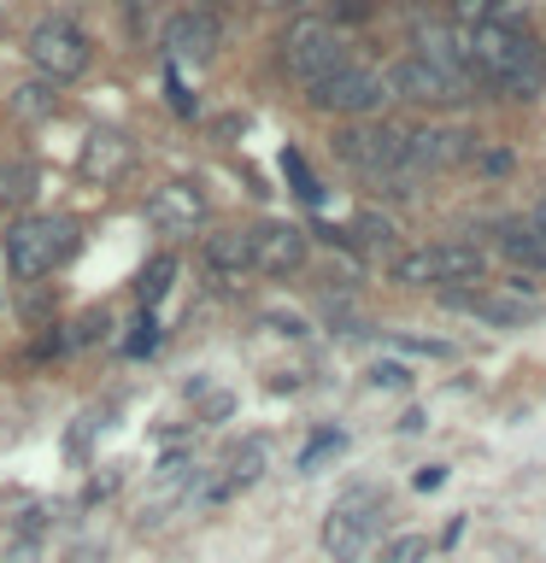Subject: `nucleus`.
<instances>
[{
	"label": "nucleus",
	"instance_id": "f257e3e1",
	"mask_svg": "<svg viewBox=\"0 0 546 563\" xmlns=\"http://www.w3.org/2000/svg\"><path fill=\"white\" fill-rule=\"evenodd\" d=\"M465 47H470V77L505 88L511 100H535L546 88V47L528 30L476 24V30H465Z\"/></svg>",
	"mask_w": 546,
	"mask_h": 563
},
{
	"label": "nucleus",
	"instance_id": "f03ea898",
	"mask_svg": "<svg viewBox=\"0 0 546 563\" xmlns=\"http://www.w3.org/2000/svg\"><path fill=\"white\" fill-rule=\"evenodd\" d=\"M382 510H387V493L382 487H347L341 499L329 505V517H324L329 558L335 563H370V558H376Z\"/></svg>",
	"mask_w": 546,
	"mask_h": 563
},
{
	"label": "nucleus",
	"instance_id": "7ed1b4c3",
	"mask_svg": "<svg viewBox=\"0 0 546 563\" xmlns=\"http://www.w3.org/2000/svg\"><path fill=\"white\" fill-rule=\"evenodd\" d=\"M488 253L470 241H440V246H412L387 264V276L400 288H447V282H482Z\"/></svg>",
	"mask_w": 546,
	"mask_h": 563
},
{
	"label": "nucleus",
	"instance_id": "20e7f679",
	"mask_svg": "<svg viewBox=\"0 0 546 563\" xmlns=\"http://www.w3.org/2000/svg\"><path fill=\"white\" fill-rule=\"evenodd\" d=\"M77 253V223L70 218H18L7 229V264L12 276H47L53 264H65Z\"/></svg>",
	"mask_w": 546,
	"mask_h": 563
},
{
	"label": "nucleus",
	"instance_id": "39448f33",
	"mask_svg": "<svg viewBox=\"0 0 546 563\" xmlns=\"http://www.w3.org/2000/svg\"><path fill=\"white\" fill-rule=\"evenodd\" d=\"M282 65H288V77L299 82H324L335 77V70L347 65V42H341V30L329 24V18H294L288 35H282Z\"/></svg>",
	"mask_w": 546,
	"mask_h": 563
},
{
	"label": "nucleus",
	"instance_id": "423d86ee",
	"mask_svg": "<svg viewBox=\"0 0 546 563\" xmlns=\"http://www.w3.org/2000/svg\"><path fill=\"white\" fill-rule=\"evenodd\" d=\"M88 59H95V47H88V35L70 24V18H47V24H35V30H30V65L42 70L47 82L83 77Z\"/></svg>",
	"mask_w": 546,
	"mask_h": 563
},
{
	"label": "nucleus",
	"instance_id": "0eeeda50",
	"mask_svg": "<svg viewBox=\"0 0 546 563\" xmlns=\"http://www.w3.org/2000/svg\"><path fill=\"white\" fill-rule=\"evenodd\" d=\"M382 100H394V95H387V77L370 65H341L335 77L312 82V106L317 112H335V118H370Z\"/></svg>",
	"mask_w": 546,
	"mask_h": 563
},
{
	"label": "nucleus",
	"instance_id": "6e6552de",
	"mask_svg": "<svg viewBox=\"0 0 546 563\" xmlns=\"http://www.w3.org/2000/svg\"><path fill=\"white\" fill-rule=\"evenodd\" d=\"M335 153H341L352 170H364V176H400L405 170V130H387V123H352V130L335 135Z\"/></svg>",
	"mask_w": 546,
	"mask_h": 563
},
{
	"label": "nucleus",
	"instance_id": "1a4fd4ad",
	"mask_svg": "<svg viewBox=\"0 0 546 563\" xmlns=\"http://www.w3.org/2000/svg\"><path fill=\"white\" fill-rule=\"evenodd\" d=\"M440 306H458V311H476L482 323H500V329H517V323H535L540 317V299L523 276H511L500 294H470V288H440Z\"/></svg>",
	"mask_w": 546,
	"mask_h": 563
},
{
	"label": "nucleus",
	"instance_id": "9d476101",
	"mask_svg": "<svg viewBox=\"0 0 546 563\" xmlns=\"http://www.w3.org/2000/svg\"><path fill=\"white\" fill-rule=\"evenodd\" d=\"M465 77H452V70H440L429 65L423 53H405V59L387 65V95L394 100H417V106H452V100H465Z\"/></svg>",
	"mask_w": 546,
	"mask_h": 563
},
{
	"label": "nucleus",
	"instance_id": "9b49d317",
	"mask_svg": "<svg viewBox=\"0 0 546 563\" xmlns=\"http://www.w3.org/2000/svg\"><path fill=\"white\" fill-rule=\"evenodd\" d=\"M299 264H306V229H294V223H259L253 229V271L294 276Z\"/></svg>",
	"mask_w": 546,
	"mask_h": 563
},
{
	"label": "nucleus",
	"instance_id": "f8f14e48",
	"mask_svg": "<svg viewBox=\"0 0 546 563\" xmlns=\"http://www.w3.org/2000/svg\"><path fill=\"white\" fill-rule=\"evenodd\" d=\"M476 135L465 130H412L405 135V170H447L458 158H470Z\"/></svg>",
	"mask_w": 546,
	"mask_h": 563
},
{
	"label": "nucleus",
	"instance_id": "ddd939ff",
	"mask_svg": "<svg viewBox=\"0 0 546 563\" xmlns=\"http://www.w3.org/2000/svg\"><path fill=\"white\" fill-rule=\"evenodd\" d=\"M206 218V194L194 188V183H165V188H153V200H148V223L153 229H165V235H183V229H194Z\"/></svg>",
	"mask_w": 546,
	"mask_h": 563
},
{
	"label": "nucleus",
	"instance_id": "4468645a",
	"mask_svg": "<svg viewBox=\"0 0 546 563\" xmlns=\"http://www.w3.org/2000/svg\"><path fill=\"white\" fill-rule=\"evenodd\" d=\"M165 53L176 65H200V59H211V47H218V24H211V12H176L171 24H165Z\"/></svg>",
	"mask_w": 546,
	"mask_h": 563
},
{
	"label": "nucleus",
	"instance_id": "2eb2a0df",
	"mask_svg": "<svg viewBox=\"0 0 546 563\" xmlns=\"http://www.w3.org/2000/svg\"><path fill=\"white\" fill-rule=\"evenodd\" d=\"M417 53H423L429 65H440V70H452V77H465V82H470V47H465V30L423 18V24H417Z\"/></svg>",
	"mask_w": 546,
	"mask_h": 563
},
{
	"label": "nucleus",
	"instance_id": "dca6fc26",
	"mask_svg": "<svg viewBox=\"0 0 546 563\" xmlns=\"http://www.w3.org/2000/svg\"><path fill=\"white\" fill-rule=\"evenodd\" d=\"M130 158H135V147H130V135H118V130H95L83 141V176H95V183H112V176H123L130 170Z\"/></svg>",
	"mask_w": 546,
	"mask_h": 563
},
{
	"label": "nucleus",
	"instance_id": "f3484780",
	"mask_svg": "<svg viewBox=\"0 0 546 563\" xmlns=\"http://www.w3.org/2000/svg\"><path fill=\"white\" fill-rule=\"evenodd\" d=\"M206 271L211 276H223V282H236L253 271V229H218V235H206Z\"/></svg>",
	"mask_w": 546,
	"mask_h": 563
},
{
	"label": "nucleus",
	"instance_id": "a211bd4d",
	"mask_svg": "<svg viewBox=\"0 0 546 563\" xmlns=\"http://www.w3.org/2000/svg\"><path fill=\"white\" fill-rule=\"evenodd\" d=\"M493 241H500V253H505V258L528 264V271H546V235H540L535 223H523V218H505L500 229H493Z\"/></svg>",
	"mask_w": 546,
	"mask_h": 563
},
{
	"label": "nucleus",
	"instance_id": "6ab92c4d",
	"mask_svg": "<svg viewBox=\"0 0 546 563\" xmlns=\"http://www.w3.org/2000/svg\"><path fill=\"white\" fill-rule=\"evenodd\" d=\"M264 470V440H247V446L229 452V464H223V482L218 487H206V499H229L236 487H247L253 475Z\"/></svg>",
	"mask_w": 546,
	"mask_h": 563
},
{
	"label": "nucleus",
	"instance_id": "aec40b11",
	"mask_svg": "<svg viewBox=\"0 0 546 563\" xmlns=\"http://www.w3.org/2000/svg\"><path fill=\"white\" fill-rule=\"evenodd\" d=\"M7 106H12V112L18 118H53V112H59V82H47V77H35V82H18L12 88V95H7Z\"/></svg>",
	"mask_w": 546,
	"mask_h": 563
},
{
	"label": "nucleus",
	"instance_id": "412c9836",
	"mask_svg": "<svg viewBox=\"0 0 546 563\" xmlns=\"http://www.w3.org/2000/svg\"><path fill=\"white\" fill-rule=\"evenodd\" d=\"M171 276H176V258H171V253H159V258L148 264V271L135 276V294H141V306H148V311L171 294Z\"/></svg>",
	"mask_w": 546,
	"mask_h": 563
},
{
	"label": "nucleus",
	"instance_id": "4be33fe9",
	"mask_svg": "<svg viewBox=\"0 0 546 563\" xmlns=\"http://www.w3.org/2000/svg\"><path fill=\"white\" fill-rule=\"evenodd\" d=\"M352 246H370V253H376V246H394V223L376 218V211H359V218H352Z\"/></svg>",
	"mask_w": 546,
	"mask_h": 563
},
{
	"label": "nucleus",
	"instance_id": "5701e85b",
	"mask_svg": "<svg viewBox=\"0 0 546 563\" xmlns=\"http://www.w3.org/2000/svg\"><path fill=\"white\" fill-rule=\"evenodd\" d=\"M282 176H288V183H294V194H299V200H306V206H317V200H324V188H317V176L306 170V158H299L294 147L282 153Z\"/></svg>",
	"mask_w": 546,
	"mask_h": 563
},
{
	"label": "nucleus",
	"instance_id": "b1692460",
	"mask_svg": "<svg viewBox=\"0 0 546 563\" xmlns=\"http://www.w3.org/2000/svg\"><path fill=\"white\" fill-rule=\"evenodd\" d=\"M30 194H35V165H7L0 170V200L7 206H24Z\"/></svg>",
	"mask_w": 546,
	"mask_h": 563
},
{
	"label": "nucleus",
	"instance_id": "393cba45",
	"mask_svg": "<svg viewBox=\"0 0 546 563\" xmlns=\"http://www.w3.org/2000/svg\"><path fill=\"white\" fill-rule=\"evenodd\" d=\"M153 346H159V323H153V311H141V323H135L130 341H123V352H130V358H148Z\"/></svg>",
	"mask_w": 546,
	"mask_h": 563
},
{
	"label": "nucleus",
	"instance_id": "a878e982",
	"mask_svg": "<svg viewBox=\"0 0 546 563\" xmlns=\"http://www.w3.org/2000/svg\"><path fill=\"white\" fill-rule=\"evenodd\" d=\"M382 563H429V540H423V534H405V540L387 545Z\"/></svg>",
	"mask_w": 546,
	"mask_h": 563
},
{
	"label": "nucleus",
	"instance_id": "bb28decb",
	"mask_svg": "<svg viewBox=\"0 0 546 563\" xmlns=\"http://www.w3.org/2000/svg\"><path fill=\"white\" fill-rule=\"evenodd\" d=\"M341 446H347V440L335 434V429H329V434H317L312 446L299 452V470H317V464H324V457H335V452H341Z\"/></svg>",
	"mask_w": 546,
	"mask_h": 563
},
{
	"label": "nucleus",
	"instance_id": "cd10ccee",
	"mask_svg": "<svg viewBox=\"0 0 546 563\" xmlns=\"http://www.w3.org/2000/svg\"><path fill=\"white\" fill-rule=\"evenodd\" d=\"M370 387H412V369L405 364H376L370 369Z\"/></svg>",
	"mask_w": 546,
	"mask_h": 563
},
{
	"label": "nucleus",
	"instance_id": "c85d7f7f",
	"mask_svg": "<svg viewBox=\"0 0 546 563\" xmlns=\"http://www.w3.org/2000/svg\"><path fill=\"white\" fill-rule=\"evenodd\" d=\"M106 329H112V323H106V311H88L83 323H77V334H70V341H77V346H88V341H100Z\"/></svg>",
	"mask_w": 546,
	"mask_h": 563
},
{
	"label": "nucleus",
	"instance_id": "c756f323",
	"mask_svg": "<svg viewBox=\"0 0 546 563\" xmlns=\"http://www.w3.org/2000/svg\"><path fill=\"white\" fill-rule=\"evenodd\" d=\"M440 482H447V470H440V464H423L417 470V493H435Z\"/></svg>",
	"mask_w": 546,
	"mask_h": 563
},
{
	"label": "nucleus",
	"instance_id": "7c9ffc66",
	"mask_svg": "<svg viewBox=\"0 0 546 563\" xmlns=\"http://www.w3.org/2000/svg\"><path fill=\"white\" fill-rule=\"evenodd\" d=\"M171 106H176V112H183V118L194 112V100H188V88H183V82H176V77H171Z\"/></svg>",
	"mask_w": 546,
	"mask_h": 563
},
{
	"label": "nucleus",
	"instance_id": "2f4dec72",
	"mask_svg": "<svg viewBox=\"0 0 546 563\" xmlns=\"http://www.w3.org/2000/svg\"><path fill=\"white\" fill-rule=\"evenodd\" d=\"M335 12H341V18H364V12H370V0H341Z\"/></svg>",
	"mask_w": 546,
	"mask_h": 563
},
{
	"label": "nucleus",
	"instance_id": "473e14b6",
	"mask_svg": "<svg viewBox=\"0 0 546 563\" xmlns=\"http://www.w3.org/2000/svg\"><path fill=\"white\" fill-rule=\"evenodd\" d=\"M482 165H488V170H511V153H505V147H500V153H482Z\"/></svg>",
	"mask_w": 546,
	"mask_h": 563
},
{
	"label": "nucleus",
	"instance_id": "72a5a7b5",
	"mask_svg": "<svg viewBox=\"0 0 546 563\" xmlns=\"http://www.w3.org/2000/svg\"><path fill=\"white\" fill-rule=\"evenodd\" d=\"M528 223H535V229H540V235H546V200L535 206V218H528Z\"/></svg>",
	"mask_w": 546,
	"mask_h": 563
}]
</instances>
